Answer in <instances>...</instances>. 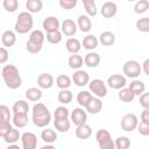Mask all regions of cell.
I'll list each match as a JSON object with an SVG mask.
<instances>
[{"label": "cell", "instance_id": "cell-37", "mask_svg": "<svg viewBox=\"0 0 149 149\" xmlns=\"http://www.w3.org/2000/svg\"><path fill=\"white\" fill-rule=\"evenodd\" d=\"M54 126L56 128V130L61 132V133H66L70 129L71 122L69 121V119H63V120H54Z\"/></svg>", "mask_w": 149, "mask_h": 149}, {"label": "cell", "instance_id": "cell-44", "mask_svg": "<svg viewBox=\"0 0 149 149\" xmlns=\"http://www.w3.org/2000/svg\"><path fill=\"white\" fill-rule=\"evenodd\" d=\"M62 33L59 30L56 31H51V33H47V41L51 44H58L62 41Z\"/></svg>", "mask_w": 149, "mask_h": 149}, {"label": "cell", "instance_id": "cell-27", "mask_svg": "<svg viewBox=\"0 0 149 149\" xmlns=\"http://www.w3.org/2000/svg\"><path fill=\"white\" fill-rule=\"evenodd\" d=\"M41 139L47 143V144H51L57 140V133L54 129L50 128H45L42 130L41 133Z\"/></svg>", "mask_w": 149, "mask_h": 149}, {"label": "cell", "instance_id": "cell-55", "mask_svg": "<svg viewBox=\"0 0 149 149\" xmlns=\"http://www.w3.org/2000/svg\"><path fill=\"white\" fill-rule=\"evenodd\" d=\"M6 149H21V148H20L17 144H15V143H14V144H9Z\"/></svg>", "mask_w": 149, "mask_h": 149}, {"label": "cell", "instance_id": "cell-21", "mask_svg": "<svg viewBox=\"0 0 149 149\" xmlns=\"http://www.w3.org/2000/svg\"><path fill=\"white\" fill-rule=\"evenodd\" d=\"M65 48H66V50H68L71 55L78 54V52L80 51V49H81V43H80V41H79L78 38L70 37V38H68V41H66V43H65Z\"/></svg>", "mask_w": 149, "mask_h": 149}, {"label": "cell", "instance_id": "cell-6", "mask_svg": "<svg viewBox=\"0 0 149 149\" xmlns=\"http://www.w3.org/2000/svg\"><path fill=\"white\" fill-rule=\"evenodd\" d=\"M122 70H123V74H125L126 77L133 78V79H136V78L141 74V72H142L140 63H139L137 61H134V59L127 61V62L123 64Z\"/></svg>", "mask_w": 149, "mask_h": 149}, {"label": "cell", "instance_id": "cell-9", "mask_svg": "<svg viewBox=\"0 0 149 149\" xmlns=\"http://www.w3.org/2000/svg\"><path fill=\"white\" fill-rule=\"evenodd\" d=\"M23 149H37V136L31 132H26L21 135Z\"/></svg>", "mask_w": 149, "mask_h": 149}, {"label": "cell", "instance_id": "cell-1", "mask_svg": "<svg viewBox=\"0 0 149 149\" xmlns=\"http://www.w3.org/2000/svg\"><path fill=\"white\" fill-rule=\"evenodd\" d=\"M1 77H2L6 86L10 90H16L22 85V79H21L19 69L13 64H8L2 68Z\"/></svg>", "mask_w": 149, "mask_h": 149}, {"label": "cell", "instance_id": "cell-13", "mask_svg": "<svg viewBox=\"0 0 149 149\" xmlns=\"http://www.w3.org/2000/svg\"><path fill=\"white\" fill-rule=\"evenodd\" d=\"M42 27L47 33H51V31H56L59 30L61 28V23L59 20L56 16H48L43 20L42 22Z\"/></svg>", "mask_w": 149, "mask_h": 149}, {"label": "cell", "instance_id": "cell-32", "mask_svg": "<svg viewBox=\"0 0 149 149\" xmlns=\"http://www.w3.org/2000/svg\"><path fill=\"white\" fill-rule=\"evenodd\" d=\"M57 98H58V101L62 105H68V104H70L72 101L73 94H72V92L69 88L68 90H61L58 92V97Z\"/></svg>", "mask_w": 149, "mask_h": 149}, {"label": "cell", "instance_id": "cell-3", "mask_svg": "<svg viewBox=\"0 0 149 149\" xmlns=\"http://www.w3.org/2000/svg\"><path fill=\"white\" fill-rule=\"evenodd\" d=\"M33 26H34V19H33V15L28 12H21L17 17H16V21H15V24H14V29L17 34H27L29 31H31L33 29Z\"/></svg>", "mask_w": 149, "mask_h": 149}, {"label": "cell", "instance_id": "cell-26", "mask_svg": "<svg viewBox=\"0 0 149 149\" xmlns=\"http://www.w3.org/2000/svg\"><path fill=\"white\" fill-rule=\"evenodd\" d=\"M68 64H69V66H70L71 69H73V70H80V68H81L83 64H84V59H83V57H81L79 54H73V55H71V56L69 57Z\"/></svg>", "mask_w": 149, "mask_h": 149}, {"label": "cell", "instance_id": "cell-31", "mask_svg": "<svg viewBox=\"0 0 149 149\" xmlns=\"http://www.w3.org/2000/svg\"><path fill=\"white\" fill-rule=\"evenodd\" d=\"M83 6L85 8V12L87 16H95L98 10H97V5L94 0H83Z\"/></svg>", "mask_w": 149, "mask_h": 149}, {"label": "cell", "instance_id": "cell-36", "mask_svg": "<svg viewBox=\"0 0 149 149\" xmlns=\"http://www.w3.org/2000/svg\"><path fill=\"white\" fill-rule=\"evenodd\" d=\"M92 94L88 92V91H80L78 94H77V102L81 106V108L86 107V105L90 102V100L92 99Z\"/></svg>", "mask_w": 149, "mask_h": 149}, {"label": "cell", "instance_id": "cell-30", "mask_svg": "<svg viewBox=\"0 0 149 149\" xmlns=\"http://www.w3.org/2000/svg\"><path fill=\"white\" fill-rule=\"evenodd\" d=\"M26 98L29 100V101H38L41 98H42V91L41 88H37V87H29L27 91H26Z\"/></svg>", "mask_w": 149, "mask_h": 149}, {"label": "cell", "instance_id": "cell-46", "mask_svg": "<svg viewBox=\"0 0 149 149\" xmlns=\"http://www.w3.org/2000/svg\"><path fill=\"white\" fill-rule=\"evenodd\" d=\"M2 6L6 9V12L14 13L19 7V1L17 0H3Z\"/></svg>", "mask_w": 149, "mask_h": 149}, {"label": "cell", "instance_id": "cell-12", "mask_svg": "<svg viewBox=\"0 0 149 149\" xmlns=\"http://www.w3.org/2000/svg\"><path fill=\"white\" fill-rule=\"evenodd\" d=\"M71 80L74 83V85H77L79 87H83V86H85L90 83V74L84 70H77L72 74Z\"/></svg>", "mask_w": 149, "mask_h": 149}, {"label": "cell", "instance_id": "cell-14", "mask_svg": "<svg viewBox=\"0 0 149 149\" xmlns=\"http://www.w3.org/2000/svg\"><path fill=\"white\" fill-rule=\"evenodd\" d=\"M116 10H118V7H116V3L113 2V1H106L102 3L101 6V15L105 17V19H111L113 17L115 14H116Z\"/></svg>", "mask_w": 149, "mask_h": 149}, {"label": "cell", "instance_id": "cell-18", "mask_svg": "<svg viewBox=\"0 0 149 149\" xmlns=\"http://www.w3.org/2000/svg\"><path fill=\"white\" fill-rule=\"evenodd\" d=\"M1 42L6 48H10L16 42V34L13 30H5L1 35Z\"/></svg>", "mask_w": 149, "mask_h": 149}, {"label": "cell", "instance_id": "cell-8", "mask_svg": "<svg viewBox=\"0 0 149 149\" xmlns=\"http://www.w3.org/2000/svg\"><path fill=\"white\" fill-rule=\"evenodd\" d=\"M70 119H71L73 125L80 126V125L86 123V121H87V113H86V111L84 108L77 107V108H73L72 112L70 113Z\"/></svg>", "mask_w": 149, "mask_h": 149}, {"label": "cell", "instance_id": "cell-17", "mask_svg": "<svg viewBox=\"0 0 149 149\" xmlns=\"http://www.w3.org/2000/svg\"><path fill=\"white\" fill-rule=\"evenodd\" d=\"M86 113H91V114H97L102 109V101L99 98L92 97V99L90 100V102L86 105L85 107Z\"/></svg>", "mask_w": 149, "mask_h": 149}, {"label": "cell", "instance_id": "cell-29", "mask_svg": "<svg viewBox=\"0 0 149 149\" xmlns=\"http://www.w3.org/2000/svg\"><path fill=\"white\" fill-rule=\"evenodd\" d=\"M12 122L16 128H23L28 125V114H13Z\"/></svg>", "mask_w": 149, "mask_h": 149}, {"label": "cell", "instance_id": "cell-23", "mask_svg": "<svg viewBox=\"0 0 149 149\" xmlns=\"http://www.w3.org/2000/svg\"><path fill=\"white\" fill-rule=\"evenodd\" d=\"M128 88L133 92V94L136 97V95H141L143 92H146V84L142 81V80H139V79H134L133 81H130Z\"/></svg>", "mask_w": 149, "mask_h": 149}, {"label": "cell", "instance_id": "cell-54", "mask_svg": "<svg viewBox=\"0 0 149 149\" xmlns=\"http://www.w3.org/2000/svg\"><path fill=\"white\" fill-rule=\"evenodd\" d=\"M38 149H56L52 144H45V146H42L41 148H38Z\"/></svg>", "mask_w": 149, "mask_h": 149}, {"label": "cell", "instance_id": "cell-22", "mask_svg": "<svg viewBox=\"0 0 149 149\" xmlns=\"http://www.w3.org/2000/svg\"><path fill=\"white\" fill-rule=\"evenodd\" d=\"M98 44H99L98 37H95V36L92 35V34L86 35V36L83 38V41H81V45H83L84 49H86V50H93V49H95V48L98 47Z\"/></svg>", "mask_w": 149, "mask_h": 149}, {"label": "cell", "instance_id": "cell-41", "mask_svg": "<svg viewBox=\"0 0 149 149\" xmlns=\"http://www.w3.org/2000/svg\"><path fill=\"white\" fill-rule=\"evenodd\" d=\"M149 9V1L148 0H139L134 5V12L136 14H143Z\"/></svg>", "mask_w": 149, "mask_h": 149}, {"label": "cell", "instance_id": "cell-7", "mask_svg": "<svg viewBox=\"0 0 149 149\" xmlns=\"http://www.w3.org/2000/svg\"><path fill=\"white\" fill-rule=\"evenodd\" d=\"M137 125H139V119L133 113H128V114L123 115L122 119H121V128L125 132H129L130 133V132L135 130Z\"/></svg>", "mask_w": 149, "mask_h": 149}, {"label": "cell", "instance_id": "cell-48", "mask_svg": "<svg viewBox=\"0 0 149 149\" xmlns=\"http://www.w3.org/2000/svg\"><path fill=\"white\" fill-rule=\"evenodd\" d=\"M12 123L10 122H0V137H5L6 134L12 129Z\"/></svg>", "mask_w": 149, "mask_h": 149}, {"label": "cell", "instance_id": "cell-4", "mask_svg": "<svg viewBox=\"0 0 149 149\" xmlns=\"http://www.w3.org/2000/svg\"><path fill=\"white\" fill-rule=\"evenodd\" d=\"M95 140L98 142L99 149H115L114 140L107 129H99L95 134Z\"/></svg>", "mask_w": 149, "mask_h": 149}, {"label": "cell", "instance_id": "cell-52", "mask_svg": "<svg viewBox=\"0 0 149 149\" xmlns=\"http://www.w3.org/2000/svg\"><path fill=\"white\" fill-rule=\"evenodd\" d=\"M141 122L149 125V108H144L141 113Z\"/></svg>", "mask_w": 149, "mask_h": 149}, {"label": "cell", "instance_id": "cell-10", "mask_svg": "<svg viewBox=\"0 0 149 149\" xmlns=\"http://www.w3.org/2000/svg\"><path fill=\"white\" fill-rule=\"evenodd\" d=\"M107 84L113 90H121L123 87H126L127 84V79L125 76L122 74H112L108 77L107 79Z\"/></svg>", "mask_w": 149, "mask_h": 149}, {"label": "cell", "instance_id": "cell-47", "mask_svg": "<svg viewBox=\"0 0 149 149\" xmlns=\"http://www.w3.org/2000/svg\"><path fill=\"white\" fill-rule=\"evenodd\" d=\"M58 3L63 9H72L77 6V0H59Z\"/></svg>", "mask_w": 149, "mask_h": 149}, {"label": "cell", "instance_id": "cell-11", "mask_svg": "<svg viewBox=\"0 0 149 149\" xmlns=\"http://www.w3.org/2000/svg\"><path fill=\"white\" fill-rule=\"evenodd\" d=\"M77 29L78 28H77L76 22L73 20H71V19H65L62 22V24H61V33H62V35H65L68 37L73 36L77 33Z\"/></svg>", "mask_w": 149, "mask_h": 149}, {"label": "cell", "instance_id": "cell-19", "mask_svg": "<svg viewBox=\"0 0 149 149\" xmlns=\"http://www.w3.org/2000/svg\"><path fill=\"white\" fill-rule=\"evenodd\" d=\"M83 59H84V63L86 64V66H88V68H97L100 64V55L97 52H93V51L87 52Z\"/></svg>", "mask_w": 149, "mask_h": 149}, {"label": "cell", "instance_id": "cell-43", "mask_svg": "<svg viewBox=\"0 0 149 149\" xmlns=\"http://www.w3.org/2000/svg\"><path fill=\"white\" fill-rule=\"evenodd\" d=\"M42 47H43V44H40V43L34 42L31 40H28L26 43V49L30 54H38L42 50Z\"/></svg>", "mask_w": 149, "mask_h": 149}, {"label": "cell", "instance_id": "cell-16", "mask_svg": "<svg viewBox=\"0 0 149 149\" xmlns=\"http://www.w3.org/2000/svg\"><path fill=\"white\" fill-rule=\"evenodd\" d=\"M77 28H79L80 31L83 33H88L91 29H92V21L91 19L87 16V15H79L78 16V20H77Z\"/></svg>", "mask_w": 149, "mask_h": 149}, {"label": "cell", "instance_id": "cell-45", "mask_svg": "<svg viewBox=\"0 0 149 149\" xmlns=\"http://www.w3.org/2000/svg\"><path fill=\"white\" fill-rule=\"evenodd\" d=\"M12 114L9 108L6 105H0V122H9Z\"/></svg>", "mask_w": 149, "mask_h": 149}, {"label": "cell", "instance_id": "cell-24", "mask_svg": "<svg viewBox=\"0 0 149 149\" xmlns=\"http://www.w3.org/2000/svg\"><path fill=\"white\" fill-rule=\"evenodd\" d=\"M13 114H28L29 112V105L26 100H17L14 102L12 107Z\"/></svg>", "mask_w": 149, "mask_h": 149}, {"label": "cell", "instance_id": "cell-53", "mask_svg": "<svg viewBox=\"0 0 149 149\" xmlns=\"http://www.w3.org/2000/svg\"><path fill=\"white\" fill-rule=\"evenodd\" d=\"M141 70L144 72V74L149 76V59H148V58H147V59H144L143 64L141 65Z\"/></svg>", "mask_w": 149, "mask_h": 149}, {"label": "cell", "instance_id": "cell-50", "mask_svg": "<svg viewBox=\"0 0 149 149\" xmlns=\"http://www.w3.org/2000/svg\"><path fill=\"white\" fill-rule=\"evenodd\" d=\"M136 128H137V132L141 135H143V136H148L149 135V125H146V123L140 122Z\"/></svg>", "mask_w": 149, "mask_h": 149}, {"label": "cell", "instance_id": "cell-5", "mask_svg": "<svg viewBox=\"0 0 149 149\" xmlns=\"http://www.w3.org/2000/svg\"><path fill=\"white\" fill-rule=\"evenodd\" d=\"M87 85L90 88V93L91 94L93 93V95L95 98L100 99V98H104L107 95V86L102 79H99V78L92 79V80H90V83Z\"/></svg>", "mask_w": 149, "mask_h": 149}, {"label": "cell", "instance_id": "cell-33", "mask_svg": "<svg viewBox=\"0 0 149 149\" xmlns=\"http://www.w3.org/2000/svg\"><path fill=\"white\" fill-rule=\"evenodd\" d=\"M118 97H119V99H120L122 102H130V101H133L134 98H135V95L133 94V92H132L128 87H123V88L119 90Z\"/></svg>", "mask_w": 149, "mask_h": 149}, {"label": "cell", "instance_id": "cell-34", "mask_svg": "<svg viewBox=\"0 0 149 149\" xmlns=\"http://www.w3.org/2000/svg\"><path fill=\"white\" fill-rule=\"evenodd\" d=\"M5 139V142L8 143V144H14L16 141H19L21 139V134L20 132L16 129V128H12L7 134L6 136L3 137Z\"/></svg>", "mask_w": 149, "mask_h": 149}, {"label": "cell", "instance_id": "cell-51", "mask_svg": "<svg viewBox=\"0 0 149 149\" xmlns=\"http://www.w3.org/2000/svg\"><path fill=\"white\" fill-rule=\"evenodd\" d=\"M8 57H9L8 50L3 47H0V64H5L8 61Z\"/></svg>", "mask_w": 149, "mask_h": 149}, {"label": "cell", "instance_id": "cell-49", "mask_svg": "<svg viewBox=\"0 0 149 149\" xmlns=\"http://www.w3.org/2000/svg\"><path fill=\"white\" fill-rule=\"evenodd\" d=\"M140 105L143 108H149V93L148 92H143L140 95Z\"/></svg>", "mask_w": 149, "mask_h": 149}, {"label": "cell", "instance_id": "cell-28", "mask_svg": "<svg viewBox=\"0 0 149 149\" xmlns=\"http://www.w3.org/2000/svg\"><path fill=\"white\" fill-rule=\"evenodd\" d=\"M43 7V2L41 0H27L26 1V8L27 12L30 14L38 13Z\"/></svg>", "mask_w": 149, "mask_h": 149}, {"label": "cell", "instance_id": "cell-15", "mask_svg": "<svg viewBox=\"0 0 149 149\" xmlns=\"http://www.w3.org/2000/svg\"><path fill=\"white\" fill-rule=\"evenodd\" d=\"M54 83H55V79L50 73H41L37 78V85L40 88H43V90L51 88Z\"/></svg>", "mask_w": 149, "mask_h": 149}, {"label": "cell", "instance_id": "cell-39", "mask_svg": "<svg viewBox=\"0 0 149 149\" xmlns=\"http://www.w3.org/2000/svg\"><path fill=\"white\" fill-rule=\"evenodd\" d=\"M115 149H129L130 147V140L127 136H119L114 141Z\"/></svg>", "mask_w": 149, "mask_h": 149}, {"label": "cell", "instance_id": "cell-38", "mask_svg": "<svg viewBox=\"0 0 149 149\" xmlns=\"http://www.w3.org/2000/svg\"><path fill=\"white\" fill-rule=\"evenodd\" d=\"M70 116V111L65 106H59L55 109L54 112V120H63V119H69Z\"/></svg>", "mask_w": 149, "mask_h": 149}, {"label": "cell", "instance_id": "cell-40", "mask_svg": "<svg viewBox=\"0 0 149 149\" xmlns=\"http://www.w3.org/2000/svg\"><path fill=\"white\" fill-rule=\"evenodd\" d=\"M135 27L141 33H148L149 31V17L144 16L142 19H139L135 23Z\"/></svg>", "mask_w": 149, "mask_h": 149}, {"label": "cell", "instance_id": "cell-35", "mask_svg": "<svg viewBox=\"0 0 149 149\" xmlns=\"http://www.w3.org/2000/svg\"><path fill=\"white\" fill-rule=\"evenodd\" d=\"M71 78L66 74H59L56 78V85L61 88V90H68L71 86Z\"/></svg>", "mask_w": 149, "mask_h": 149}, {"label": "cell", "instance_id": "cell-42", "mask_svg": "<svg viewBox=\"0 0 149 149\" xmlns=\"http://www.w3.org/2000/svg\"><path fill=\"white\" fill-rule=\"evenodd\" d=\"M28 40H31V41H35L40 44H43L44 40H45V36L43 34L42 30L40 29H35V30H31L30 31V35H29V38Z\"/></svg>", "mask_w": 149, "mask_h": 149}, {"label": "cell", "instance_id": "cell-2", "mask_svg": "<svg viewBox=\"0 0 149 149\" xmlns=\"http://www.w3.org/2000/svg\"><path fill=\"white\" fill-rule=\"evenodd\" d=\"M31 119L33 122L36 127L38 128H44L47 127L50 121H51V114L48 107L42 104V102H36L33 106V112H31Z\"/></svg>", "mask_w": 149, "mask_h": 149}, {"label": "cell", "instance_id": "cell-25", "mask_svg": "<svg viewBox=\"0 0 149 149\" xmlns=\"http://www.w3.org/2000/svg\"><path fill=\"white\" fill-rule=\"evenodd\" d=\"M98 41H99L102 45L109 47V45H113V44H114V42H115V35H114L112 31L106 30V31H102V33L100 34Z\"/></svg>", "mask_w": 149, "mask_h": 149}, {"label": "cell", "instance_id": "cell-20", "mask_svg": "<svg viewBox=\"0 0 149 149\" xmlns=\"http://www.w3.org/2000/svg\"><path fill=\"white\" fill-rule=\"evenodd\" d=\"M91 135H92V128H91V126H88L87 123L77 126V128H76V136L79 140H87Z\"/></svg>", "mask_w": 149, "mask_h": 149}]
</instances>
